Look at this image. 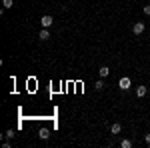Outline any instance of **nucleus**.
Returning a JSON list of instances; mask_svg holds the SVG:
<instances>
[{
    "mask_svg": "<svg viewBox=\"0 0 150 148\" xmlns=\"http://www.w3.org/2000/svg\"><path fill=\"white\" fill-rule=\"evenodd\" d=\"M38 38H40V40H48V38H50L48 28H42V30H40V34H38Z\"/></svg>",
    "mask_w": 150,
    "mask_h": 148,
    "instance_id": "obj_8",
    "label": "nucleus"
},
{
    "mask_svg": "<svg viewBox=\"0 0 150 148\" xmlns=\"http://www.w3.org/2000/svg\"><path fill=\"white\" fill-rule=\"evenodd\" d=\"M120 146L122 148H132V140H130V138H124V140L120 142Z\"/></svg>",
    "mask_w": 150,
    "mask_h": 148,
    "instance_id": "obj_9",
    "label": "nucleus"
},
{
    "mask_svg": "<svg viewBox=\"0 0 150 148\" xmlns=\"http://www.w3.org/2000/svg\"><path fill=\"white\" fill-rule=\"evenodd\" d=\"M4 136H6V138H14V130H12V128H10V130H6Z\"/></svg>",
    "mask_w": 150,
    "mask_h": 148,
    "instance_id": "obj_12",
    "label": "nucleus"
},
{
    "mask_svg": "<svg viewBox=\"0 0 150 148\" xmlns=\"http://www.w3.org/2000/svg\"><path fill=\"white\" fill-rule=\"evenodd\" d=\"M120 130H122V126L118 124V122H114V124L110 126V134H120Z\"/></svg>",
    "mask_w": 150,
    "mask_h": 148,
    "instance_id": "obj_7",
    "label": "nucleus"
},
{
    "mask_svg": "<svg viewBox=\"0 0 150 148\" xmlns=\"http://www.w3.org/2000/svg\"><path fill=\"white\" fill-rule=\"evenodd\" d=\"M144 142H146V144L150 146V132H146V136H144Z\"/></svg>",
    "mask_w": 150,
    "mask_h": 148,
    "instance_id": "obj_14",
    "label": "nucleus"
},
{
    "mask_svg": "<svg viewBox=\"0 0 150 148\" xmlns=\"http://www.w3.org/2000/svg\"><path fill=\"white\" fill-rule=\"evenodd\" d=\"M144 30H146V26H144V22H136L134 26H132V32H134L136 36H140L142 32H144Z\"/></svg>",
    "mask_w": 150,
    "mask_h": 148,
    "instance_id": "obj_3",
    "label": "nucleus"
},
{
    "mask_svg": "<svg viewBox=\"0 0 150 148\" xmlns=\"http://www.w3.org/2000/svg\"><path fill=\"white\" fill-rule=\"evenodd\" d=\"M142 10H144V14H146V16H150V4H146V6H144Z\"/></svg>",
    "mask_w": 150,
    "mask_h": 148,
    "instance_id": "obj_13",
    "label": "nucleus"
},
{
    "mask_svg": "<svg viewBox=\"0 0 150 148\" xmlns=\"http://www.w3.org/2000/svg\"><path fill=\"white\" fill-rule=\"evenodd\" d=\"M130 86H132V82H130V78H128V76H122V78L118 80V88H120L122 92L130 90Z\"/></svg>",
    "mask_w": 150,
    "mask_h": 148,
    "instance_id": "obj_1",
    "label": "nucleus"
},
{
    "mask_svg": "<svg viewBox=\"0 0 150 148\" xmlns=\"http://www.w3.org/2000/svg\"><path fill=\"white\" fill-rule=\"evenodd\" d=\"M40 24H42V28H50V26L54 24V18H52L50 14H46V16H42V20H40Z\"/></svg>",
    "mask_w": 150,
    "mask_h": 148,
    "instance_id": "obj_2",
    "label": "nucleus"
},
{
    "mask_svg": "<svg viewBox=\"0 0 150 148\" xmlns=\"http://www.w3.org/2000/svg\"><path fill=\"white\" fill-rule=\"evenodd\" d=\"M38 138H42V140H48V138H50V130H48V128H40V132H38Z\"/></svg>",
    "mask_w": 150,
    "mask_h": 148,
    "instance_id": "obj_5",
    "label": "nucleus"
},
{
    "mask_svg": "<svg viewBox=\"0 0 150 148\" xmlns=\"http://www.w3.org/2000/svg\"><path fill=\"white\" fill-rule=\"evenodd\" d=\"M2 6L4 8H12L14 6V0H2Z\"/></svg>",
    "mask_w": 150,
    "mask_h": 148,
    "instance_id": "obj_11",
    "label": "nucleus"
},
{
    "mask_svg": "<svg viewBox=\"0 0 150 148\" xmlns=\"http://www.w3.org/2000/svg\"><path fill=\"white\" fill-rule=\"evenodd\" d=\"M94 88H96V90H104V78H100V80H98V82L94 84Z\"/></svg>",
    "mask_w": 150,
    "mask_h": 148,
    "instance_id": "obj_10",
    "label": "nucleus"
},
{
    "mask_svg": "<svg viewBox=\"0 0 150 148\" xmlns=\"http://www.w3.org/2000/svg\"><path fill=\"white\" fill-rule=\"evenodd\" d=\"M98 74H100V78H106V76L110 74V68H108V66H100V68H98Z\"/></svg>",
    "mask_w": 150,
    "mask_h": 148,
    "instance_id": "obj_6",
    "label": "nucleus"
},
{
    "mask_svg": "<svg viewBox=\"0 0 150 148\" xmlns=\"http://www.w3.org/2000/svg\"><path fill=\"white\" fill-rule=\"evenodd\" d=\"M146 94H148V88H146V86H142V84H140L138 88H136V96H138V98H144V96H146Z\"/></svg>",
    "mask_w": 150,
    "mask_h": 148,
    "instance_id": "obj_4",
    "label": "nucleus"
}]
</instances>
